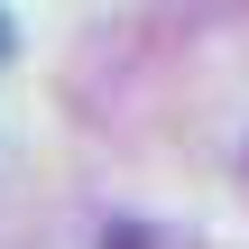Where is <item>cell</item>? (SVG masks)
Wrapping results in <instances>:
<instances>
[{
    "label": "cell",
    "mask_w": 249,
    "mask_h": 249,
    "mask_svg": "<svg viewBox=\"0 0 249 249\" xmlns=\"http://www.w3.org/2000/svg\"><path fill=\"white\" fill-rule=\"evenodd\" d=\"M0 55H9V18H0Z\"/></svg>",
    "instance_id": "obj_1"
}]
</instances>
